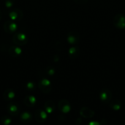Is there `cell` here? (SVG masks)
Masks as SVG:
<instances>
[{"mask_svg":"<svg viewBox=\"0 0 125 125\" xmlns=\"http://www.w3.org/2000/svg\"><path fill=\"white\" fill-rule=\"evenodd\" d=\"M80 40V36L78 32L71 31L67 34V41L71 45H76L78 43Z\"/></svg>","mask_w":125,"mask_h":125,"instance_id":"cell-9","label":"cell"},{"mask_svg":"<svg viewBox=\"0 0 125 125\" xmlns=\"http://www.w3.org/2000/svg\"><path fill=\"white\" fill-rule=\"evenodd\" d=\"M12 41L18 46H23L28 42V37L26 34L21 32L15 33L12 38Z\"/></svg>","mask_w":125,"mask_h":125,"instance_id":"cell-1","label":"cell"},{"mask_svg":"<svg viewBox=\"0 0 125 125\" xmlns=\"http://www.w3.org/2000/svg\"><path fill=\"white\" fill-rule=\"evenodd\" d=\"M22 50L17 46H12L9 48L8 53L13 57H18L22 54Z\"/></svg>","mask_w":125,"mask_h":125,"instance_id":"cell-13","label":"cell"},{"mask_svg":"<svg viewBox=\"0 0 125 125\" xmlns=\"http://www.w3.org/2000/svg\"><path fill=\"white\" fill-rule=\"evenodd\" d=\"M58 109L63 114H67L71 111V106L68 100L62 99L58 102Z\"/></svg>","mask_w":125,"mask_h":125,"instance_id":"cell-7","label":"cell"},{"mask_svg":"<svg viewBox=\"0 0 125 125\" xmlns=\"http://www.w3.org/2000/svg\"><path fill=\"white\" fill-rule=\"evenodd\" d=\"M80 54V50L78 46H72L68 50V56L71 58H77Z\"/></svg>","mask_w":125,"mask_h":125,"instance_id":"cell-16","label":"cell"},{"mask_svg":"<svg viewBox=\"0 0 125 125\" xmlns=\"http://www.w3.org/2000/svg\"><path fill=\"white\" fill-rule=\"evenodd\" d=\"M74 1L78 4H84L88 0H74Z\"/></svg>","mask_w":125,"mask_h":125,"instance_id":"cell-24","label":"cell"},{"mask_svg":"<svg viewBox=\"0 0 125 125\" xmlns=\"http://www.w3.org/2000/svg\"><path fill=\"white\" fill-rule=\"evenodd\" d=\"M1 18H2V12H1V10H0V21H1Z\"/></svg>","mask_w":125,"mask_h":125,"instance_id":"cell-26","label":"cell"},{"mask_svg":"<svg viewBox=\"0 0 125 125\" xmlns=\"http://www.w3.org/2000/svg\"><path fill=\"white\" fill-rule=\"evenodd\" d=\"M47 114H48L45 112V111L41 109H37L34 112V118L37 122L42 123L47 119Z\"/></svg>","mask_w":125,"mask_h":125,"instance_id":"cell-8","label":"cell"},{"mask_svg":"<svg viewBox=\"0 0 125 125\" xmlns=\"http://www.w3.org/2000/svg\"><path fill=\"white\" fill-rule=\"evenodd\" d=\"M109 106L112 110L115 111H118L121 108L122 103L121 101L118 100H114L113 101H110L109 104Z\"/></svg>","mask_w":125,"mask_h":125,"instance_id":"cell-18","label":"cell"},{"mask_svg":"<svg viewBox=\"0 0 125 125\" xmlns=\"http://www.w3.org/2000/svg\"><path fill=\"white\" fill-rule=\"evenodd\" d=\"M44 109L45 112L49 114H50L55 111V103L51 100H48L44 104Z\"/></svg>","mask_w":125,"mask_h":125,"instance_id":"cell-15","label":"cell"},{"mask_svg":"<svg viewBox=\"0 0 125 125\" xmlns=\"http://www.w3.org/2000/svg\"><path fill=\"white\" fill-rule=\"evenodd\" d=\"M36 88V84L34 82L29 81L27 83L26 85V89L28 90H29V91L34 90Z\"/></svg>","mask_w":125,"mask_h":125,"instance_id":"cell-20","label":"cell"},{"mask_svg":"<svg viewBox=\"0 0 125 125\" xmlns=\"http://www.w3.org/2000/svg\"><path fill=\"white\" fill-rule=\"evenodd\" d=\"M46 73L49 76H53L55 73V70H54V68H53L51 67H48L46 68Z\"/></svg>","mask_w":125,"mask_h":125,"instance_id":"cell-22","label":"cell"},{"mask_svg":"<svg viewBox=\"0 0 125 125\" xmlns=\"http://www.w3.org/2000/svg\"><path fill=\"white\" fill-rule=\"evenodd\" d=\"M87 125H102L101 123H99L98 122H95V121H93V122H89Z\"/></svg>","mask_w":125,"mask_h":125,"instance_id":"cell-23","label":"cell"},{"mask_svg":"<svg viewBox=\"0 0 125 125\" xmlns=\"http://www.w3.org/2000/svg\"><path fill=\"white\" fill-rule=\"evenodd\" d=\"M81 123H82V120H81V118H78V119L77 120V122H76V124L79 125Z\"/></svg>","mask_w":125,"mask_h":125,"instance_id":"cell-25","label":"cell"},{"mask_svg":"<svg viewBox=\"0 0 125 125\" xmlns=\"http://www.w3.org/2000/svg\"><path fill=\"white\" fill-rule=\"evenodd\" d=\"M80 115L85 118H90L94 116V112L87 107H83L80 110Z\"/></svg>","mask_w":125,"mask_h":125,"instance_id":"cell-11","label":"cell"},{"mask_svg":"<svg viewBox=\"0 0 125 125\" xmlns=\"http://www.w3.org/2000/svg\"><path fill=\"white\" fill-rule=\"evenodd\" d=\"M1 122L3 125H9L12 122V119L9 116L4 115L1 117Z\"/></svg>","mask_w":125,"mask_h":125,"instance_id":"cell-19","label":"cell"},{"mask_svg":"<svg viewBox=\"0 0 125 125\" xmlns=\"http://www.w3.org/2000/svg\"><path fill=\"white\" fill-rule=\"evenodd\" d=\"M7 111L8 113L13 117L18 115L20 111V105L15 101H10L7 106Z\"/></svg>","mask_w":125,"mask_h":125,"instance_id":"cell-3","label":"cell"},{"mask_svg":"<svg viewBox=\"0 0 125 125\" xmlns=\"http://www.w3.org/2000/svg\"><path fill=\"white\" fill-rule=\"evenodd\" d=\"M8 16L11 20L13 21H18L23 18V13L19 9H13L8 12Z\"/></svg>","mask_w":125,"mask_h":125,"instance_id":"cell-5","label":"cell"},{"mask_svg":"<svg viewBox=\"0 0 125 125\" xmlns=\"http://www.w3.org/2000/svg\"><path fill=\"white\" fill-rule=\"evenodd\" d=\"M113 23L115 27L118 29H123L125 28V16L119 13L115 16L113 20Z\"/></svg>","mask_w":125,"mask_h":125,"instance_id":"cell-4","label":"cell"},{"mask_svg":"<svg viewBox=\"0 0 125 125\" xmlns=\"http://www.w3.org/2000/svg\"><path fill=\"white\" fill-rule=\"evenodd\" d=\"M38 87L42 92L49 94L52 89V84L47 78H43L38 83Z\"/></svg>","mask_w":125,"mask_h":125,"instance_id":"cell-2","label":"cell"},{"mask_svg":"<svg viewBox=\"0 0 125 125\" xmlns=\"http://www.w3.org/2000/svg\"><path fill=\"white\" fill-rule=\"evenodd\" d=\"M23 102L27 107H34L37 103V98L34 95H27L25 97Z\"/></svg>","mask_w":125,"mask_h":125,"instance_id":"cell-12","label":"cell"},{"mask_svg":"<svg viewBox=\"0 0 125 125\" xmlns=\"http://www.w3.org/2000/svg\"><path fill=\"white\" fill-rule=\"evenodd\" d=\"M4 30L6 33L8 34H12L15 32L18 28V25L16 23H15L12 20L6 21L3 25Z\"/></svg>","mask_w":125,"mask_h":125,"instance_id":"cell-6","label":"cell"},{"mask_svg":"<svg viewBox=\"0 0 125 125\" xmlns=\"http://www.w3.org/2000/svg\"><path fill=\"white\" fill-rule=\"evenodd\" d=\"M99 98L102 103H107L110 101L112 98V93L107 89H103L99 94Z\"/></svg>","mask_w":125,"mask_h":125,"instance_id":"cell-10","label":"cell"},{"mask_svg":"<svg viewBox=\"0 0 125 125\" xmlns=\"http://www.w3.org/2000/svg\"><path fill=\"white\" fill-rule=\"evenodd\" d=\"M15 97V93L12 89H7L4 92L3 98L7 101H11Z\"/></svg>","mask_w":125,"mask_h":125,"instance_id":"cell-14","label":"cell"},{"mask_svg":"<svg viewBox=\"0 0 125 125\" xmlns=\"http://www.w3.org/2000/svg\"><path fill=\"white\" fill-rule=\"evenodd\" d=\"M20 119L23 123H28L30 122L33 119V115L31 114L27 111L22 112L20 116Z\"/></svg>","mask_w":125,"mask_h":125,"instance_id":"cell-17","label":"cell"},{"mask_svg":"<svg viewBox=\"0 0 125 125\" xmlns=\"http://www.w3.org/2000/svg\"><path fill=\"white\" fill-rule=\"evenodd\" d=\"M15 2V0H6L5 1V6L7 8L10 9L13 6Z\"/></svg>","mask_w":125,"mask_h":125,"instance_id":"cell-21","label":"cell"}]
</instances>
